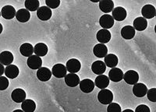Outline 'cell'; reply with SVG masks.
Masks as SVG:
<instances>
[{
	"mask_svg": "<svg viewBox=\"0 0 156 112\" xmlns=\"http://www.w3.org/2000/svg\"><path fill=\"white\" fill-rule=\"evenodd\" d=\"M98 101L102 104H109L113 100V94L112 91L107 89H103L98 94Z\"/></svg>",
	"mask_w": 156,
	"mask_h": 112,
	"instance_id": "obj_1",
	"label": "cell"
},
{
	"mask_svg": "<svg viewBox=\"0 0 156 112\" xmlns=\"http://www.w3.org/2000/svg\"><path fill=\"white\" fill-rule=\"evenodd\" d=\"M123 80L129 85H134L139 80V75L134 70H129L123 75Z\"/></svg>",
	"mask_w": 156,
	"mask_h": 112,
	"instance_id": "obj_2",
	"label": "cell"
},
{
	"mask_svg": "<svg viewBox=\"0 0 156 112\" xmlns=\"http://www.w3.org/2000/svg\"><path fill=\"white\" fill-rule=\"evenodd\" d=\"M123 75H124V73H122V70L116 67L112 68L108 73V79L112 82H120L121 80L123 79Z\"/></svg>",
	"mask_w": 156,
	"mask_h": 112,
	"instance_id": "obj_3",
	"label": "cell"
},
{
	"mask_svg": "<svg viewBox=\"0 0 156 112\" xmlns=\"http://www.w3.org/2000/svg\"><path fill=\"white\" fill-rule=\"evenodd\" d=\"M99 24L102 29H108L112 28L114 25V19L111 15L104 14L100 17Z\"/></svg>",
	"mask_w": 156,
	"mask_h": 112,
	"instance_id": "obj_4",
	"label": "cell"
},
{
	"mask_svg": "<svg viewBox=\"0 0 156 112\" xmlns=\"http://www.w3.org/2000/svg\"><path fill=\"white\" fill-rule=\"evenodd\" d=\"M66 70L69 73H76L80 71L81 68L80 62L76 59H71L66 62Z\"/></svg>",
	"mask_w": 156,
	"mask_h": 112,
	"instance_id": "obj_5",
	"label": "cell"
},
{
	"mask_svg": "<svg viewBox=\"0 0 156 112\" xmlns=\"http://www.w3.org/2000/svg\"><path fill=\"white\" fill-rule=\"evenodd\" d=\"M51 73L56 78H65V76L67 75L66 74L67 70L64 65L56 64L53 66V68L51 70Z\"/></svg>",
	"mask_w": 156,
	"mask_h": 112,
	"instance_id": "obj_6",
	"label": "cell"
},
{
	"mask_svg": "<svg viewBox=\"0 0 156 112\" xmlns=\"http://www.w3.org/2000/svg\"><path fill=\"white\" fill-rule=\"evenodd\" d=\"M1 15L5 20H12L16 15V9L12 5H6L2 8Z\"/></svg>",
	"mask_w": 156,
	"mask_h": 112,
	"instance_id": "obj_7",
	"label": "cell"
},
{
	"mask_svg": "<svg viewBox=\"0 0 156 112\" xmlns=\"http://www.w3.org/2000/svg\"><path fill=\"white\" fill-rule=\"evenodd\" d=\"M51 10L48 6H41L37 10V16L39 20L42 21H47L51 18Z\"/></svg>",
	"mask_w": 156,
	"mask_h": 112,
	"instance_id": "obj_8",
	"label": "cell"
},
{
	"mask_svg": "<svg viewBox=\"0 0 156 112\" xmlns=\"http://www.w3.org/2000/svg\"><path fill=\"white\" fill-rule=\"evenodd\" d=\"M27 64L31 70H39L42 66V60H41V57H39V56L31 55L27 59Z\"/></svg>",
	"mask_w": 156,
	"mask_h": 112,
	"instance_id": "obj_9",
	"label": "cell"
},
{
	"mask_svg": "<svg viewBox=\"0 0 156 112\" xmlns=\"http://www.w3.org/2000/svg\"><path fill=\"white\" fill-rule=\"evenodd\" d=\"M80 89L84 93H89L92 92L94 89V83L90 79H84L80 83Z\"/></svg>",
	"mask_w": 156,
	"mask_h": 112,
	"instance_id": "obj_10",
	"label": "cell"
},
{
	"mask_svg": "<svg viewBox=\"0 0 156 112\" xmlns=\"http://www.w3.org/2000/svg\"><path fill=\"white\" fill-rule=\"evenodd\" d=\"M141 14L144 19H152L155 16L156 11L154 5L151 4H147L144 5L141 9Z\"/></svg>",
	"mask_w": 156,
	"mask_h": 112,
	"instance_id": "obj_11",
	"label": "cell"
},
{
	"mask_svg": "<svg viewBox=\"0 0 156 112\" xmlns=\"http://www.w3.org/2000/svg\"><path fill=\"white\" fill-rule=\"evenodd\" d=\"M51 72L46 67H41L37 71V77L41 82H47L51 79Z\"/></svg>",
	"mask_w": 156,
	"mask_h": 112,
	"instance_id": "obj_12",
	"label": "cell"
},
{
	"mask_svg": "<svg viewBox=\"0 0 156 112\" xmlns=\"http://www.w3.org/2000/svg\"><path fill=\"white\" fill-rule=\"evenodd\" d=\"M11 98L16 103H23L26 100V92L23 89H15L11 93Z\"/></svg>",
	"mask_w": 156,
	"mask_h": 112,
	"instance_id": "obj_13",
	"label": "cell"
},
{
	"mask_svg": "<svg viewBox=\"0 0 156 112\" xmlns=\"http://www.w3.org/2000/svg\"><path fill=\"white\" fill-rule=\"evenodd\" d=\"M147 87L145 84L144 83H137L134 84L133 87V94L137 97H143L147 94Z\"/></svg>",
	"mask_w": 156,
	"mask_h": 112,
	"instance_id": "obj_14",
	"label": "cell"
},
{
	"mask_svg": "<svg viewBox=\"0 0 156 112\" xmlns=\"http://www.w3.org/2000/svg\"><path fill=\"white\" fill-rule=\"evenodd\" d=\"M111 33L108 30L106 29H101V30H98L97 33V40L99 41L101 44H105V43L109 42L111 40Z\"/></svg>",
	"mask_w": 156,
	"mask_h": 112,
	"instance_id": "obj_15",
	"label": "cell"
},
{
	"mask_svg": "<svg viewBox=\"0 0 156 112\" xmlns=\"http://www.w3.org/2000/svg\"><path fill=\"white\" fill-rule=\"evenodd\" d=\"M65 83L69 87H75L80 84V77L76 73H69L65 76Z\"/></svg>",
	"mask_w": 156,
	"mask_h": 112,
	"instance_id": "obj_16",
	"label": "cell"
},
{
	"mask_svg": "<svg viewBox=\"0 0 156 112\" xmlns=\"http://www.w3.org/2000/svg\"><path fill=\"white\" fill-rule=\"evenodd\" d=\"M112 12V17L114 20L116 21H122L124 20L126 17V10L123 7L118 6L113 9Z\"/></svg>",
	"mask_w": 156,
	"mask_h": 112,
	"instance_id": "obj_17",
	"label": "cell"
},
{
	"mask_svg": "<svg viewBox=\"0 0 156 112\" xmlns=\"http://www.w3.org/2000/svg\"><path fill=\"white\" fill-rule=\"evenodd\" d=\"M94 85L101 90L105 89L109 85V79L105 75H99L94 80Z\"/></svg>",
	"mask_w": 156,
	"mask_h": 112,
	"instance_id": "obj_18",
	"label": "cell"
},
{
	"mask_svg": "<svg viewBox=\"0 0 156 112\" xmlns=\"http://www.w3.org/2000/svg\"><path fill=\"white\" fill-rule=\"evenodd\" d=\"M93 53L96 57H105L108 55V48L104 44H97L93 48Z\"/></svg>",
	"mask_w": 156,
	"mask_h": 112,
	"instance_id": "obj_19",
	"label": "cell"
},
{
	"mask_svg": "<svg viewBox=\"0 0 156 112\" xmlns=\"http://www.w3.org/2000/svg\"><path fill=\"white\" fill-rule=\"evenodd\" d=\"M91 70L96 75H102L106 70V66L102 61H95L91 66Z\"/></svg>",
	"mask_w": 156,
	"mask_h": 112,
	"instance_id": "obj_20",
	"label": "cell"
},
{
	"mask_svg": "<svg viewBox=\"0 0 156 112\" xmlns=\"http://www.w3.org/2000/svg\"><path fill=\"white\" fill-rule=\"evenodd\" d=\"M13 62V55L10 52L4 51L0 54V63L3 66H9Z\"/></svg>",
	"mask_w": 156,
	"mask_h": 112,
	"instance_id": "obj_21",
	"label": "cell"
},
{
	"mask_svg": "<svg viewBox=\"0 0 156 112\" xmlns=\"http://www.w3.org/2000/svg\"><path fill=\"white\" fill-rule=\"evenodd\" d=\"M135 29L133 27L129 26V25H126L125 27H123L121 30V35L122 37H123L125 40H130L133 38L135 36Z\"/></svg>",
	"mask_w": 156,
	"mask_h": 112,
	"instance_id": "obj_22",
	"label": "cell"
},
{
	"mask_svg": "<svg viewBox=\"0 0 156 112\" xmlns=\"http://www.w3.org/2000/svg\"><path fill=\"white\" fill-rule=\"evenodd\" d=\"M20 70L18 67L15 65H9L6 66L5 70V76L9 79H15L18 76Z\"/></svg>",
	"mask_w": 156,
	"mask_h": 112,
	"instance_id": "obj_23",
	"label": "cell"
},
{
	"mask_svg": "<svg viewBox=\"0 0 156 112\" xmlns=\"http://www.w3.org/2000/svg\"><path fill=\"white\" fill-rule=\"evenodd\" d=\"M99 8L101 11L107 14L112 12L114 9V2L112 0H101L99 2Z\"/></svg>",
	"mask_w": 156,
	"mask_h": 112,
	"instance_id": "obj_24",
	"label": "cell"
},
{
	"mask_svg": "<svg viewBox=\"0 0 156 112\" xmlns=\"http://www.w3.org/2000/svg\"><path fill=\"white\" fill-rule=\"evenodd\" d=\"M147 27V21L144 17H136L133 20V28L138 31H143Z\"/></svg>",
	"mask_w": 156,
	"mask_h": 112,
	"instance_id": "obj_25",
	"label": "cell"
},
{
	"mask_svg": "<svg viewBox=\"0 0 156 112\" xmlns=\"http://www.w3.org/2000/svg\"><path fill=\"white\" fill-rule=\"evenodd\" d=\"M16 20L20 23H26L30 18V13L27 9H20L16 12Z\"/></svg>",
	"mask_w": 156,
	"mask_h": 112,
	"instance_id": "obj_26",
	"label": "cell"
},
{
	"mask_svg": "<svg viewBox=\"0 0 156 112\" xmlns=\"http://www.w3.org/2000/svg\"><path fill=\"white\" fill-rule=\"evenodd\" d=\"M20 52L24 57H30L34 53V47L30 43H24L20 48Z\"/></svg>",
	"mask_w": 156,
	"mask_h": 112,
	"instance_id": "obj_27",
	"label": "cell"
},
{
	"mask_svg": "<svg viewBox=\"0 0 156 112\" xmlns=\"http://www.w3.org/2000/svg\"><path fill=\"white\" fill-rule=\"evenodd\" d=\"M48 47L44 43H37L34 48V52L35 55L39 57H43L45 56L48 53Z\"/></svg>",
	"mask_w": 156,
	"mask_h": 112,
	"instance_id": "obj_28",
	"label": "cell"
},
{
	"mask_svg": "<svg viewBox=\"0 0 156 112\" xmlns=\"http://www.w3.org/2000/svg\"><path fill=\"white\" fill-rule=\"evenodd\" d=\"M105 66L109 68H115L118 65V57L114 54H108L105 57Z\"/></svg>",
	"mask_w": 156,
	"mask_h": 112,
	"instance_id": "obj_29",
	"label": "cell"
},
{
	"mask_svg": "<svg viewBox=\"0 0 156 112\" xmlns=\"http://www.w3.org/2000/svg\"><path fill=\"white\" fill-rule=\"evenodd\" d=\"M21 108L24 112H34L36 109V104L33 100H25L22 103Z\"/></svg>",
	"mask_w": 156,
	"mask_h": 112,
	"instance_id": "obj_30",
	"label": "cell"
},
{
	"mask_svg": "<svg viewBox=\"0 0 156 112\" xmlns=\"http://www.w3.org/2000/svg\"><path fill=\"white\" fill-rule=\"evenodd\" d=\"M24 5L26 9L28 11H36L40 8L38 0H26Z\"/></svg>",
	"mask_w": 156,
	"mask_h": 112,
	"instance_id": "obj_31",
	"label": "cell"
},
{
	"mask_svg": "<svg viewBox=\"0 0 156 112\" xmlns=\"http://www.w3.org/2000/svg\"><path fill=\"white\" fill-rule=\"evenodd\" d=\"M107 112H122L121 107L116 103H111L107 107Z\"/></svg>",
	"mask_w": 156,
	"mask_h": 112,
	"instance_id": "obj_32",
	"label": "cell"
},
{
	"mask_svg": "<svg viewBox=\"0 0 156 112\" xmlns=\"http://www.w3.org/2000/svg\"><path fill=\"white\" fill-rule=\"evenodd\" d=\"M45 3L50 9H56L60 5V0H46Z\"/></svg>",
	"mask_w": 156,
	"mask_h": 112,
	"instance_id": "obj_33",
	"label": "cell"
},
{
	"mask_svg": "<svg viewBox=\"0 0 156 112\" xmlns=\"http://www.w3.org/2000/svg\"><path fill=\"white\" fill-rule=\"evenodd\" d=\"M147 96L150 101L156 102V88L153 87L148 90L147 92Z\"/></svg>",
	"mask_w": 156,
	"mask_h": 112,
	"instance_id": "obj_34",
	"label": "cell"
},
{
	"mask_svg": "<svg viewBox=\"0 0 156 112\" xmlns=\"http://www.w3.org/2000/svg\"><path fill=\"white\" fill-rule=\"evenodd\" d=\"M9 85V82L8 79L5 76L0 77V90H5L8 88Z\"/></svg>",
	"mask_w": 156,
	"mask_h": 112,
	"instance_id": "obj_35",
	"label": "cell"
},
{
	"mask_svg": "<svg viewBox=\"0 0 156 112\" xmlns=\"http://www.w3.org/2000/svg\"><path fill=\"white\" fill-rule=\"evenodd\" d=\"M135 112H151V110H150V108L147 105L140 104L136 107Z\"/></svg>",
	"mask_w": 156,
	"mask_h": 112,
	"instance_id": "obj_36",
	"label": "cell"
},
{
	"mask_svg": "<svg viewBox=\"0 0 156 112\" xmlns=\"http://www.w3.org/2000/svg\"><path fill=\"white\" fill-rule=\"evenodd\" d=\"M1 73H0V75H1V76H2V75H3V73L5 72V68H4L3 65L1 64Z\"/></svg>",
	"mask_w": 156,
	"mask_h": 112,
	"instance_id": "obj_37",
	"label": "cell"
},
{
	"mask_svg": "<svg viewBox=\"0 0 156 112\" xmlns=\"http://www.w3.org/2000/svg\"><path fill=\"white\" fill-rule=\"evenodd\" d=\"M122 112H134L133 110H131V109H126V110H122Z\"/></svg>",
	"mask_w": 156,
	"mask_h": 112,
	"instance_id": "obj_38",
	"label": "cell"
},
{
	"mask_svg": "<svg viewBox=\"0 0 156 112\" xmlns=\"http://www.w3.org/2000/svg\"><path fill=\"white\" fill-rule=\"evenodd\" d=\"M12 112H24V111H23V110H20V109H17V110H13V111H12Z\"/></svg>",
	"mask_w": 156,
	"mask_h": 112,
	"instance_id": "obj_39",
	"label": "cell"
},
{
	"mask_svg": "<svg viewBox=\"0 0 156 112\" xmlns=\"http://www.w3.org/2000/svg\"><path fill=\"white\" fill-rule=\"evenodd\" d=\"M0 27H1V31H0V33L2 32V25L0 23Z\"/></svg>",
	"mask_w": 156,
	"mask_h": 112,
	"instance_id": "obj_40",
	"label": "cell"
}]
</instances>
